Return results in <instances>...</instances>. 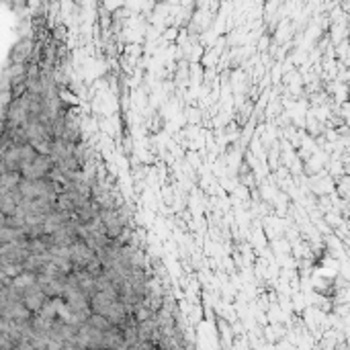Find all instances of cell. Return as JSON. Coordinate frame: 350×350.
<instances>
[{"instance_id": "7a4b0ae2", "label": "cell", "mask_w": 350, "mask_h": 350, "mask_svg": "<svg viewBox=\"0 0 350 350\" xmlns=\"http://www.w3.org/2000/svg\"><path fill=\"white\" fill-rule=\"evenodd\" d=\"M94 256H96V252H94L84 240H80V242H76V244L72 246V262L76 264V268H86V264H88Z\"/></svg>"}, {"instance_id": "3957f363", "label": "cell", "mask_w": 350, "mask_h": 350, "mask_svg": "<svg viewBox=\"0 0 350 350\" xmlns=\"http://www.w3.org/2000/svg\"><path fill=\"white\" fill-rule=\"evenodd\" d=\"M88 326H92V328H96V330H101V332H107V330H111V328H115L105 315H101V313H92L90 317H88V321H86Z\"/></svg>"}, {"instance_id": "6da1fadb", "label": "cell", "mask_w": 350, "mask_h": 350, "mask_svg": "<svg viewBox=\"0 0 350 350\" xmlns=\"http://www.w3.org/2000/svg\"><path fill=\"white\" fill-rule=\"evenodd\" d=\"M47 295H45V291L39 287V285H33V287H29V289H25L23 291V303L37 315L41 309H43V305L47 303Z\"/></svg>"}]
</instances>
